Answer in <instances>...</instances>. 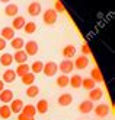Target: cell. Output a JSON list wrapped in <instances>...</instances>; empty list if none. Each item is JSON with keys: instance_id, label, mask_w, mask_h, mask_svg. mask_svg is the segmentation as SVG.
<instances>
[{"instance_id": "obj_1", "label": "cell", "mask_w": 115, "mask_h": 120, "mask_svg": "<svg viewBox=\"0 0 115 120\" xmlns=\"http://www.w3.org/2000/svg\"><path fill=\"white\" fill-rule=\"evenodd\" d=\"M42 21H44L45 25H54L57 22V13L54 9H47L44 13H42Z\"/></svg>"}, {"instance_id": "obj_2", "label": "cell", "mask_w": 115, "mask_h": 120, "mask_svg": "<svg viewBox=\"0 0 115 120\" xmlns=\"http://www.w3.org/2000/svg\"><path fill=\"white\" fill-rule=\"evenodd\" d=\"M57 70H58V64L56 62H47V63H44L42 73L45 76H48V78H51V76H54L57 73Z\"/></svg>"}, {"instance_id": "obj_3", "label": "cell", "mask_w": 115, "mask_h": 120, "mask_svg": "<svg viewBox=\"0 0 115 120\" xmlns=\"http://www.w3.org/2000/svg\"><path fill=\"white\" fill-rule=\"evenodd\" d=\"M23 51L28 54V57L29 56H35L38 53V43L37 41H34V40H31V41H26L25 43V45H23Z\"/></svg>"}, {"instance_id": "obj_4", "label": "cell", "mask_w": 115, "mask_h": 120, "mask_svg": "<svg viewBox=\"0 0 115 120\" xmlns=\"http://www.w3.org/2000/svg\"><path fill=\"white\" fill-rule=\"evenodd\" d=\"M58 69H60V72H61L63 75H67V73H70V72H73L74 64H73L71 60H63V62L58 64Z\"/></svg>"}, {"instance_id": "obj_5", "label": "cell", "mask_w": 115, "mask_h": 120, "mask_svg": "<svg viewBox=\"0 0 115 120\" xmlns=\"http://www.w3.org/2000/svg\"><path fill=\"white\" fill-rule=\"evenodd\" d=\"M74 68L79 69V70H83V69H86L87 68V64H89V57L87 56H79L76 60H74Z\"/></svg>"}, {"instance_id": "obj_6", "label": "cell", "mask_w": 115, "mask_h": 120, "mask_svg": "<svg viewBox=\"0 0 115 120\" xmlns=\"http://www.w3.org/2000/svg\"><path fill=\"white\" fill-rule=\"evenodd\" d=\"M93 113L98 117H106L108 114H109V107H108L106 104H99V105H96L95 109H93Z\"/></svg>"}, {"instance_id": "obj_7", "label": "cell", "mask_w": 115, "mask_h": 120, "mask_svg": "<svg viewBox=\"0 0 115 120\" xmlns=\"http://www.w3.org/2000/svg\"><path fill=\"white\" fill-rule=\"evenodd\" d=\"M22 107H23V103H22V100H19V98H13L10 101V105H9V109H10V111L12 113H15V114H19V113L22 111Z\"/></svg>"}, {"instance_id": "obj_8", "label": "cell", "mask_w": 115, "mask_h": 120, "mask_svg": "<svg viewBox=\"0 0 115 120\" xmlns=\"http://www.w3.org/2000/svg\"><path fill=\"white\" fill-rule=\"evenodd\" d=\"M41 3L39 2H32L31 4L28 6V15H31V16H38L41 13Z\"/></svg>"}, {"instance_id": "obj_9", "label": "cell", "mask_w": 115, "mask_h": 120, "mask_svg": "<svg viewBox=\"0 0 115 120\" xmlns=\"http://www.w3.org/2000/svg\"><path fill=\"white\" fill-rule=\"evenodd\" d=\"M61 54H63V57H64L66 60L73 59V57H74V54H76V47H74V45H71V44L66 45L64 49H63V51H61Z\"/></svg>"}, {"instance_id": "obj_10", "label": "cell", "mask_w": 115, "mask_h": 120, "mask_svg": "<svg viewBox=\"0 0 115 120\" xmlns=\"http://www.w3.org/2000/svg\"><path fill=\"white\" fill-rule=\"evenodd\" d=\"M79 111L83 113V114H87V113L93 111V103H92V101H89V100L82 101V103L79 104Z\"/></svg>"}, {"instance_id": "obj_11", "label": "cell", "mask_w": 115, "mask_h": 120, "mask_svg": "<svg viewBox=\"0 0 115 120\" xmlns=\"http://www.w3.org/2000/svg\"><path fill=\"white\" fill-rule=\"evenodd\" d=\"M17 12H19V8H17V4H13V3H7V6L4 8V15L6 16L15 18V16H17Z\"/></svg>"}, {"instance_id": "obj_12", "label": "cell", "mask_w": 115, "mask_h": 120, "mask_svg": "<svg viewBox=\"0 0 115 120\" xmlns=\"http://www.w3.org/2000/svg\"><path fill=\"white\" fill-rule=\"evenodd\" d=\"M102 95H104V92H102V89L101 88H93V89H90L89 91V101H99L102 100Z\"/></svg>"}, {"instance_id": "obj_13", "label": "cell", "mask_w": 115, "mask_h": 120, "mask_svg": "<svg viewBox=\"0 0 115 120\" xmlns=\"http://www.w3.org/2000/svg\"><path fill=\"white\" fill-rule=\"evenodd\" d=\"M25 23H26V21H25V18L23 16H15L13 18V21H12V28L15 29H23V26H25Z\"/></svg>"}, {"instance_id": "obj_14", "label": "cell", "mask_w": 115, "mask_h": 120, "mask_svg": "<svg viewBox=\"0 0 115 120\" xmlns=\"http://www.w3.org/2000/svg\"><path fill=\"white\" fill-rule=\"evenodd\" d=\"M12 100H13V92L10 89H3L0 92V101H2V104H9Z\"/></svg>"}, {"instance_id": "obj_15", "label": "cell", "mask_w": 115, "mask_h": 120, "mask_svg": "<svg viewBox=\"0 0 115 120\" xmlns=\"http://www.w3.org/2000/svg\"><path fill=\"white\" fill-rule=\"evenodd\" d=\"M13 60L17 64H23V63H26V60H28V54L23 50H17L13 54Z\"/></svg>"}, {"instance_id": "obj_16", "label": "cell", "mask_w": 115, "mask_h": 120, "mask_svg": "<svg viewBox=\"0 0 115 120\" xmlns=\"http://www.w3.org/2000/svg\"><path fill=\"white\" fill-rule=\"evenodd\" d=\"M90 79H92L95 83L96 82H104V76H102V73H101V70H99V68L98 66H95V68L90 70Z\"/></svg>"}, {"instance_id": "obj_17", "label": "cell", "mask_w": 115, "mask_h": 120, "mask_svg": "<svg viewBox=\"0 0 115 120\" xmlns=\"http://www.w3.org/2000/svg\"><path fill=\"white\" fill-rule=\"evenodd\" d=\"M0 34H2V38L6 41V40H13L15 38V29L12 26H4L2 31H0Z\"/></svg>"}, {"instance_id": "obj_18", "label": "cell", "mask_w": 115, "mask_h": 120, "mask_svg": "<svg viewBox=\"0 0 115 120\" xmlns=\"http://www.w3.org/2000/svg\"><path fill=\"white\" fill-rule=\"evenodd\" d=\"M71 103H73V97L70 94H61L58 97V105H61V107H67Z\"/></svg>"}, {"instance_id": "obj_19", "label": "cell", "mask_w": 115, "mask_h": 120, "mask_svg": "<svg viewBox=\"0 0 115 120\" xmlns=\"http://www.w3.org/2000/svg\"><path fill=\"white\" fill-rule=\"evenodd\" d=\"M15 79H16V73H15V70H12V69H7L3 73V82L4 83H12V82H15Z\"/></svg>"}, {"instance_id": "obj_20", "label": "cell", "mask_w": 115, "mask_h": 120, "mask_svg": "<svg viewBox=\"0 0 115 120\" xmlns=\"http://www.w3.org/2000/svg\"><path fill=\"white\" fill-rule=\"evenodd\" d=\"M35 110H37V113H39V114H45L48 111V101L47 100H39L37 103V105H35Z\"/></svg>"}, {"instance_id": "obj_21", "label": "cell", "mask_w": 115, "mask_h": 120, "mask_svg": "<svg viewBox=\"0 0 115 120\" xmlns=\"http://www.w3.org/2000/svg\"><path fill=\"white\" fill-rule=\"evenodd\" d=\"M12 63H13V56H12L10 53H3V54L0 56V64H2V66L9 68Z\"/></svg>"}, {"instance_id": "obj_22", "label": "cell", "mask_w": 115, "mask_h": 120, "mask_svg": "<svg viewBox=\"0 0 115 120\" xmlns=\"http://www.w3.org/2000/svg\"><path fill=\"white\" fill-rule=\"evenodd\" d=\"M82 79L83 78L80 75H73L71 78H69V85H71V88H82Z\"/></svg>"}, {"instance_id": "obj_23", "label": "cell", "mask_w": 115, "mask_h": 120, "mask_svg": "<svg viewBox=\"0 0 115 120\" xmlns=\"http://www.w3.org/2000/svg\"><path fill=\"white\" fill-rule=\"evenodd\" d=\"M21 81H22L23 85L31 86V85H34V82H35V75L32 73V72H28L26 75H23V76L21 78Z\"/></svg>"}, {"instance_id": "obj_24", "label": "cell", "mask_w": 115, "mask_h": 120, "mask_svg": "<svg viewBox=\"0 0 115 120\" xmlns=\"http://www.w3.org/2000/svg\"><path fill=\"white\" fill-rule=\"evenodd\" d=\"M10 45H12V49H15L17 51V50H22L23 49L25 41H23V38H21V37H15L13 40H10Z\"/></svg>"}, {"instance_id": "obj_25", "label": "cell", "mask_w": 115, "mask_h": 120, "mask_svg": "<svg viewBox=\"0 0 115 120\" xmlns=\"http://www.w3.org/2000/svg\"><path fill=\"white\" fill-rule=\"evenodd\" d=\"M42 68H44V63H42L41 60H37V62H34L31 66H29V70H31L34 75H38V73L42 72Z\"/></svg>"}, {"instance_id": "obj_26", "label": "cell", "mask_w": 115, "mask_h": 120, "mask_svg": "<svg viewBox=\"0 0 115 120\" xmlns=\"http://www.w3.org/2000/svg\"><path fill=\"white\" fill-rule=\"evenodd\" d=\"M21 113H23V114H26V116H29V117H34L35 114H37V110H35V105L26 104V105L22 107V111H21Z\"/></svg>"}, {"instance_id": "obj_27", "label": "cell", "mask_w": 115, "mask_h": 120, "mask_svg": "<svg viewBox=\"0 0 115 120\" xmlns=\"http://www.w3.org/2000/svg\"><path fill=\"white\" fill-rule=\"evenodd\" d=\"M28 72H31L29 70V64H26V63H23V64H19L16 68V70H15V73H16V76H23V75H26Z\"/></svg>"}, {"instance_id": "obj_28", "label": "cell", "mask_w": 115, "mask_h": 120, "mask_svg": "<svg viewBox=\"0 0 115 120\" xmlns=\"http://www.w3.org/2000/svg\"><path fill=\"white\" fill-rule=\"evenodd\" d=\"M38 94H39V88L37 85H31V86L26 88V97L35 98V97H38Z\"/></svg>"}, {"instance_id": "obj_29", "label": "cell", "mask_w": 115, "mask_h": 120, "mask_svg": "<svg viewBox=\"0 0 115 120\" xmlns=\"http://www.w3.org/2000/svg\"><path fill=\"white\" fill-rule=\"evenodd\" d=\"M12 116V111L9 109L7 104H2V107H0V117L2 119H9Z\"/></svg>"}, {"instance_id": "obj_30", "label": "cell", "mask_w": 115, "mask_h": 120, "mask_svg": "<svg viewBox=\"0 0 115 120\" xmlns=\"http://www.w3.org/2000/svg\"><path fill=\"white\" fill-rule=\"evenodd\" d=\"M57 85L60 86V88H66L69 85V76L67 75H60V76H57Z\"/></svg>"}, {"instance_id": "obj_31", "label": "cell", "mask_w": 115, "mask_h": 120, "mask_svg": "<svg viewBox=\"0 0 115 120\" xmlns=\"http://www.w3.org/2000/svg\"><path fill=\"white\" fill-rule=\"evenodd\" d=\"M82 86L84 89H89V91H90V89H93L96 86V83L90 79V78H84V79H82Z\"/></svg>"}, {"instance_id": "obj_32", "label": "cell", "mask_w": 115, "mask_h": 120, "mask_svg": "<svg viewBox=\"0 0 115 120\" xmlns=\"http://www.w3.org/2000/svg\"><path fill=\"white\" fill-rule=\"evenodd\" d=\"M23 31H25L26 34H34L35 31H37V23L35 22H26L25 23V26H23Z\"/></svg>"}, {"instance_id": "obj_33", "label": "cell", "mask_w": 115, "mask_h": 120, "mask_svg": "<svg viewBox=\"0 0 115 120\" xmlns=\"http://www.w3.org/2000/svg\"><path fill=\"white\" fill-rule=\"evenodd\" d=\"M56 8H54V10H56V13H64L66 12V8H64V4L60 2V0H56Z\"/></svg>"}, {"instance_id": "obj_34", "label": "cell", "mask_w": 115, "mask_h": 120, "mask_svg": "<svg viewBox=\"0 0 115 120\" xmlns=\"http://www.w3.org/2000/svg\"><path fill=\"white\" fill-rule=\"evenodd\" d=\"M80 51L83 53L82 56H89V54H90V47H89L87 44H82V47H80Z\"/></svg>"}, {"instance_id": "obj_35", "label": "cell", "mask_w": 115, "mask_h": 120, "mask_svg": "<svg viewBox=\"0 0 115 120\" xmlns=\"http://www.w3.org/2000/svg\"><path fill=\"white\" fill-rule=\"evenodd\" d=\"M17 120H34V117H29L26 114H23V113H19L17 114Z\"/></svg>"}, {"instance_id": "obj_36", "label": "cell", "mask_w": 115, "mask_h": 120, "mask_svg": "<svg viewBox=\"0 0 115 120\" xmlns=\"http://www.w3.org/2000/svg\"><path fill=\"white\" fill-rule=\"evenodd\" d=\"M6 49V41L2 38V37H0V51H3Z\"/></svg>"}, {"instance_id": "obj_37", "label": "cell", "mask_w": 115, "mask_h": 120, "mask_svg": "<svg viewBox=\"0 0 115 120\" xmlns=\"http://www.w3.org/2000/svg\"><path fill=\"white\" fill-rule=\"evenodd\" d=\"M3 89H4V82H3L2 79H0V92H2Z\"/></svg>"}, {"instance_id": "obj_38", "label": "cell", "mask_w": 115, "mask_h": 120, "mask_svg": "<svg viewBox=\"0 0 115 120\" xmlns=\"http://www.w3.org/2000/svg\"><path fill=\"white\" fill-rule=\"evenodd\" d=\"M0 2H2V3H9L10 0H0Z\"/></svg>"}]
</instances>
